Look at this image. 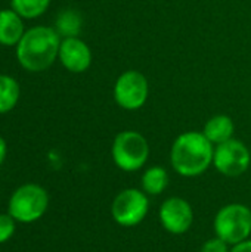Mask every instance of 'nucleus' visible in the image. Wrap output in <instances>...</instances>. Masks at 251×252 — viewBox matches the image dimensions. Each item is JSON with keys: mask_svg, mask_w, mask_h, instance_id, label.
I'll list each match as a JSON object with an SVG mask.
<instances>
[{"mask_svg": "<svg viewBox=\"0 0 251 252\" xmlns=\"http://www.w3.org/2000/svg\"><path fill=\"white\" fill-rule=\"evenodd\" d=\"M158 220L167 233L182 236L188 233L194 224V208L191 202L182 196H169L158 208Z\"/></svg>", "mask_w": 251, "mask_h": 252, "instance_id": "nucleus-9", "label": "nucleus"}, {"mask_svg": "<svg viewBox=\"0 0 251 252\" xmlns=\"http://www.w3.org/2000/svg\"><path fill=\"white\" fill-rule=\"evenodd\" d=\"M114 100L124 111H139L149 96L148 78L138 69L121 72L114 83Z\"/></svg>", "mask_w": 251, "mask_h": 252, "instance_id": "nucleus-7", "label": "nucleus"}, {"mask_svg": "<svg viewBox=\"0 0 251 252\" xmlns=\"http://www.w3.org/2000/svg\"><path fill=\"white\" fill-rule=\"evenodd\" d=\"M203 133L215 146L225 143V142L234 139V133H235L234 120L226 114L213 115L212 118H209L206 121Z\"/></svg>", "mask_w": 251, "mask_h": 252, "instance_id": "nucleus-12", "label": "nucleus"}, {"mask_svg": "<svg viewBox=\"0 0 251 252\" xmlns=\"http://www.w3.org/2000/svg\"><path fill=\"white\" fill-rule=\"evenodd\" d=\"M215 145L203 131L189 130L180 133L170 148V165L173 171L185 179L203 176L213 167Z\"/></svg>", "mask_w": 251, "mask_h": 252, "instance_id": "nucleus-1", "label": "nucleus"}, {"mask_svg": "<svg viewBox=\"0 0 251 252\" xmlns=\"http://www.w3.org/2000/svg\"><path fill=\"white\" fill-rule=\"evenodd\" d=\"M92 50L80 37H67L61 40L58 61L72 74H83L92 65Z\"/></svg>", "mask_w": 251, "mask_h": 252, "instance_id": "nucleus-10", "label": "nucleus"}, {"mask_svg": "<svg viewBox=\"0 0 251 252\" xmlns=\"http://www.w3.org/2000/svg\"><path fill=\"white\" fill-rule=\"evenodd\" d=\"M6 155H7V143H6V140L0 136V165L4 162Z\"/></svg>", "mask_w": 251, "mask_h": 252, "instance_id": "nucleus-20", "label": "nucleus"}, {"mask_svg": "<svg viewBox=\"0 0 251 252\" xmlns=\"http://www.w3.org/2000/svg\"><path fill=\"white\" fill-rule=\"evenodd\" d=\"M200 252H231V247L220 238L213 236L203 244Z\"/></svg>", "mask_w": 251, "mask_h": 252, "instance_id": "nucleus-18", "label": "nucleus"}, {"mask_svg": "<svg viewBox=\"0 0 251 252\" xmlns=\"http://www.w3.org/2000/svg\"><path fill=\"white\" fill-rule=\"evenodd\" d=\"M49 208V195L44 188L36 183L19 186L9 199L7 214L16 223L30 224L40 220Z\"/></svg>", "mask_w": 251, "mask_h": 252, "instance_id": "nucleus-5", "label": "nucleus"}, {"mask_svg": "<svg viewBox=\"0 0 251 252\" xmlns=\"http://www.w3.org/2000/svg\"><path fill=\"white\" fill-rule=\"evenodd\" d=\"M251 165L250 148L240 139H231L215 146L213 167L225 177H240Z\"/></svg>", "mask_w": 251, "mask_h": 252, "instance_id": "nucleus-8", "label": "nucleus"}, {"mask_svg": "<svg viewBox=\"0 0 251 252\" xmlns=\"http://www.w3.org/2000/svg\"><path fill=\"white\" fill-rule=\"evenodd\" d=\"M62 37L53 27L34 25L25 30L15 46L18 63L28 72H43L58 59Z\"/></svg>", "mask_w": 251, "mask_h": 252, "instance_id": "nucleus-2", "label": "nucleus"}, {"mask_svg": "<svg viewBox=\"0 0 251 252\" xmlns=\"http://www.w3.org/2000/svg\"><path fill=\"white\" fill-rule=\"evenodd\" d=\"M25 32L24 19L13 9L0 10V44L15 47Z\"/></svg>", "mask_w": 251, "mask_h": 252, "instance_id": "nucleus-11", "label": "nucleus"}, {"mask_svg": "<svg viewBox=\"0 0 251 252\" xmlns=\"http://www.w3.org/2000/svg\"><path fill=\"white\" fill-rule=\"evenodd\" d=\"M149 196L141 188L120 190L111 202V217L121 227H136L149 213Z\"/></svg>", "mask_w": 251, "mask_h": 252, "instance_id": "nucleus-6", "label": "nucleus"}, {"mask_svg": "<svg viewBox=\"0 0 251 252\" xmlns=\"http://www.w3.org/2000/svg\"><path fill=\"white\" fill-rule=\"evenodd\" d=\"M62 38L78 37L83 28V18L74 9H64L58 13L53 27Z\"/></svg>", "mask_w": 251, "mask_h": 252, "instance_id": "nucleus-14", "label": "nucleus"}, {"mask_svg": "<svg viewBox=\"0 0 251 252\" xmlns=\"http://www.w3.org/2000/svg\"><path fill=\"white\" fill-rule=\"evenodd\" d=\"M213 232L229 247L251 239V208L241 202L223 205L215 216Z\"/></svg>", "mask_w": 251, "mask_h": 252, "instance_id": "nucleus-4", "label": "nucleus"}, {"mask_svg": "<svg viewBox=\"0 0 251 252\" xmlns=\"http://www.w3.org/2000/svg\"><path fill=\"white\" fill-rule=\"evenodd\" d=\"M49 6L50 0H10V9L22 19H37L46 13Z\"/></svg>", "mask_w": 251, "mask_h": 252, "instance_id": "nucleus-16", "label": "nucleus"}, {"mask_svg": "<svg viewBox=\"0 0 251 252\" xmlns=\"http://www.w3.org/2000/svg\"><path fill=\"white\" fill-rule=\"evenodd\" d=\"M16 229V221L10 214H0V245L7 242Z\"/></svg>", "mask_w": 251, "mask_h": 252, "instance_id": "nucleus-17", "label": "nucleus"}, {"mask_svg": "<svg viewBox=\"0 0 251 252\" xmlns=\"http://www.w3.org/2000/svg\"><path fill=\"white\" fill-rule=\"evenodd\" d=\"M170 183V176L166 167L151 165L143 170L141 176V189L151 198L163 195Z\"/></svg>", "mask_w": 251, "mask_h": 252, "instance_id": "nucleus-13", "label": "nucleus"}, {"mask_svg": "<svg viewBox=\"0 0 251 252\" xmlns=\"http://www.w3.org/2000/svg\"><path fill=\"white\" fill-rule=\"evenodd\" d=\"M21 97L19 83L7 74H0V114H7L18 105Z\"/></svg>", "mask_w": 251, "mask_h": 252, "instance_id": "nucleus-15", "label": "nucleus"}, {"mask_svg": "<svg viewBox=\"0 0 251 252\" xmlns=\"http://www.w3.org/2000/svg\"><path fill=\"white\" fill-rule=\"evenodd\" d=\"M231 252H251V239L231 247Z\"/></svg>", "mask_w": 251, "mask_h": 252, "instance_id": "nucleus-19", "label": "nucleus"}, {"mask_svg": "<svg viewBox=\"0 0 251 252\" xmlns=\"http://www.w3.org/2000/svg\"><path fill=\"white\" fill-rule=\"evenodd\" d=\"M149 143L146 137L136 130H123L115 134L111 146V157L115 167L124 173L142 170L149 159Z\"/></svg>", "mask_w": 251, "mask_h": 252, "instance_id": "nucleus-3", "label": "nucleus"}]
</instances>
